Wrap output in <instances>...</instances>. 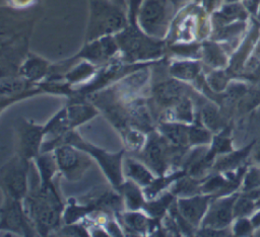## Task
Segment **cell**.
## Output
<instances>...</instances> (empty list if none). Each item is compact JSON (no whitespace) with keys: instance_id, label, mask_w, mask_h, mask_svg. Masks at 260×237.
I'll return each mask as SVG.
<instances>
[{"instance_id":"6da1fadb","label":"cell","mask_w":260,"mask_h":237,"mask_svg":"<svg viewBox=\"0 0 260 237\" xmlns=\"http://www.w3.org/2000/svg\"><path fill=\"white\" fill-rule=\"evenodd\" d=\"M120 0H89L90 15L86 42L120 32L127 26V17Z\"/></svg>"},{"instance_id":"7a4b0ae2","label":"cell","mask_w":260,"mask_h":237,"mask_svg":"<svg viewBox=\"0 0 260 237\" xmlns=\"http://www.w3.org/2000/svg\"><path fill=\"white\" fill-rule=\"evenodd\" d=\"M25 206L30 220L42 235L58 226L63 208L53 183L41 184L36 193L26 198Z\"/></svg>"},{"instance_id":"3957f363","label":"cell","mask_w":260,"mask_h":237,"mask_svg":"<svg viewBox=\"0 0 260 237\" xmlns=\"http://www.w3.org/2000/svg\"><path fill=\"white\" fill-rule=\"evenodd\" d=\"M115 37L123 58L128 62L157 59L164 53V43L146 34L136 24L126 26Z\"/></svg>"},{"instance_id":"277c9868","label":"cell","mask_w":260,"mask_h":237,"mask_svg":"<svg viewBox=\"0 0 260 237\" xmlns=\"http://www.w3.org/2000/svg\"><path fill=\"white\" fill-rule=\"evenodd\" d=\"M62 140L68 144H71L78 149L91 154L99 161L101 167L109 177L110 181L117 187H120L123 183L122 179V155L123 151L116 154L105 152L92 145H89L79 139L74 133H66L63 135Z\"/></svg>"},{"instance_id":"5b68a950","label":"cell","mask_w":260,"mask_h":237,"mask_svg":"<svg viewBox=\"0 0 260 237\" xmlns=\"http://www.w3.org/2000/svg\"><path fill=\"white\" fill-rule=\"evenodd\" d=\"M169 1L170 0L142 1V5L138 11V21L141 29L146 34L156 38L165 34L170 16Z\"/></svg>"},{"instance_id":"8992f818","label":"cell","mask_w":260,"mask_h":237,"mask_svg":"<svg viewBox=\"0 0 260 237\" xmlns=\"http://www.w3.org/2000/svg\"><path fill=\"white\" fill-rule=\"evenodd\" d=\"M27 158L19 155L1 168V185L6 196L21 200L27 191Z\"/></svg>"},{"instance_id":"52a82bcc","label":"cell","mask_w":260,"mask_h":237,"mask_svg":"<svg viewBox=\"0 0 260 237\" xmlns=\"http://www.w3.org/2000/svg\"><path fill=\"white\" fill-rule=\"evenodd\" d=\"M0 223L1 230L15 232L26 236L34 234L19 200L6 196V200L1 208Z\"/></svg>"},{"instance_id":"ba28073f","label":"cell","mask_w":260,"mask_h":237,"mask_svg":"<svg viewBox=\"0 0 260 237\" xmlns=\"http://www.w3.org/2000/svg\"><path fill=\"white\" fill-rule=\"evenodd\" d=\"M55 155L58 168L70 180L78 178L89 165L88 159L74 149L71 144L58 147Z\"/></svg>"},{"instance_id":"9c48e42d","label":"cell","mask_w":260,"mask_h":237,"mask_svg":"<svg viewBox=\"0 0 260 237\" xmlns=\"http://www.w3.org/2000/svg\"><path fill=\"white\" fill-rule=\"evenodd\" d=\"M168 142L169 141L165 137L152 134L149 137L142 154L146 164L159 175L164 173L169 162H171V158L173 157V151L171 150Z\"/></svg>"},{"instance_id":"30bf717a","label":"cell","mask_w":260,"mask_h":237,"mask_svg":"<svg viewBox=\"0 0 260 237\" xmlns=\"http://www.w3.org/2000/svg\"><path fill=\"white\" fill-rule=\"evenodd\" d=\"M236 200L237 194L214 201L203 218V227L213 229L226 227L234 218V204Z\"/></svg>"},{"instance_id":"8fae6325","label":"cell","mask_w":260,"mask_h":237,"mask_svg":"<svg viewBox=\"0 0 260 237\" xmlns=\"http://www.w3.org/2000/svg\"><path fill=\"white\" fill-rule=\"evenodd\" d=\"M119 50L115 36L105 35L86 45L73 59H86L93 63H102L111 59Z\"/></svg>"},{"instance_id":"7c38bea8","label":"cell","mask_w":260,"mask_h":237,"mask_svg":"<svg viewBox=\"0 0 260 237\" xmlns=\"http://www.w3.org/2000/svg\"><path fill=\"white\" fill-rule=\"evenodd\" d=\"M44 134L43 127L23 122L19 128V155L27 159L37 156Z\"/></svg>"},{"instance_id":"4fadbf2b","label":"cell","mask_w":260,"mask_h":237,"mask_svg":"<svg viewBox=\"0 0 260 237\" xmlns=\"http://www.w3.org/2000/svg\"><path fill=\"white\" fill-rule=\"evenodd\" d=\"M185 86L177 80H166L156 84L153 88V98L162 107L175 106L185 97Z\"/></svg>"},{"instance_id":"5bb4252c","label":"cell","mask_w":260,"mask_h":237,"mask_svg":"<svg viewBox=\"0 0 260 237\" xmlns=\"http://www.w3.org/2000/svg\"><path fill=\"white\" fill-rule=\"evenodd\" d=\"M209 200V195L179 199L178 210L192 226H197L207 211Z\"/></svg>"},{"instance_id":"9a60e30c","label":"cell","mask_w":260,"mask_h":237,"mask_svg":"<svg viewBox=\"0 0 260 237\" xmlns=\"http://www.w3.org/2000/svg\"><path fill=\"white\" fill-rule=\"evenodd\" d=\"M19 71L20 75L28 81H37L49 72V64L40 57L29 55Z\"/></svg>"},{"instance_id":"2e32d148","label":"cell","mask_w":260,"mask_h":237,"mask_svg":"<svg viewBox=\"0 0 260 237\" xmlns=\"http://www.w3.org/2000/svg\"><path fill=\"white\" fill-rule=\"evenodd\" d=\"M159 131L162 136L172 144L182 147L189 143V127L181 124H161Z\"/></svg>"},{"instance_id":"e0dca14e","label":"cell","mask_w":260,"mask_h":237,"mask_svg":"<svg viewBox=\"0 0 260 237\" xmlns=\"http://www.w3.org/2000/svg\"><path fill=\"white\" fill-rule=\"evenodd\" d=\"M125 172L140 185L147 186L153 180L151 173L143 165L130 158L125 161Z\"/></svg>"},{"instance_id":"ac0fdd59","label":"cell","mask_w":260,"mask_h":237,"mask_svg":"<svg viewBox=\"0 0 260 237\" xmlns=\"http://www.w3.org/2000/svg\"><path fill=\"white\" fill-rule=\"evenodd\" d=\"M96 114L94 108L88 104L74 103L67 107V115L70 128L78 126Z\"/></svg>"},{"instance_id":"d6986e66","label":"cell","mask_w":260,"mask_h":237,"mask_svg":"<svg viewBox=\"0 0 260 237\" xmlns=\"http://www.w3.org/2000/svg\"><path fill=\"white\" fill-rule=\"evenodd\" d=\"M200 67L197 62L180 61L175 62L170 66V73L181 80H192L199 73Z\"/></svg>"},{"instance_id":"ffe728a7","label":"cell","mask_w":260,"mask_h":237,"mask_svg":"<svg viewBox=\"0 0 260 237\" xmlns=\"http://www.w3.org/2000/svg\"><path fill=\"white\" fill-rule=\"evenodd\" d=\"M129 122L135 127L143 131H149L152 129L151 118L147 111V108L142 103H136L128 111Z\"/></svg>"},{"instance_id":"44dd1931","label":"cell","mask_w":260,"mask_h":237,"mask_svg":"<svg viewBox=\"0 0 260 237\" xmlns=\"http://www.w3.org/2000/svg\"><path fill=\"white\" fill-rule=\"evenodd\" d=\"M120 188L122 189V192L125 196V200L129 209L137 210L142 206H144L143 196L138 186L134 182L127 181L125 183H122Z\"/></svg>"},{"instance_id":"7402d4cb","label":"cell","mask_w":260,"mask_h":237,"mask_svg":"<svg viewBox=\"0 0 260 237\" xmlns=\"http://www.w3.org/2000/svg\"><path fill=\"white\" fill-rule=\"evenodd\" d=\"M70 128L68 115H67V108L62 109L58 114H56L44 128L45 134L51 133L55 136L61 137L67 133V130Z\"/></svg>"},{"instance_id":"603a6c76","label":"cell","mask_w":260,"mask_h":237,"mask_svg":"<svg viewBox=\"0 0 260 237\" xmlns=\"http://www.w3.org/2000/svg\"><path fill=\"white\" fill-rule=\"evenodd\" d=\"M29 82L25 78L16 77H2L1 78V95H13L19 94L26 90Z\"/></svg>"},{"instance_id":"cb8c5ba5","label":"cell","mask_w":260,"mask_h":237,"mask_svg":"<svg viewBox=\"0 0 260 237\" xmlns=\"http://www.w3.org/2000/svg\"><path fill=\"white\" fill-rule=\"evenodd\" d=\"M38 165L40 169V174L42 178V184L43 185H48L51 184L52 177L55 173L57 162L56 158L54 159L51 155L49 154H44L42 156L38 157Z\"/></svg>"},{"instance_id":"d4e9b609","label":"cell","mask_w":260,"mask_h":237,"mask_svg":"<svg viewBox=\"0 0 260 237\" xmlns=\"http://www.w3.org/2000/svg\"><path fill=\"white\" fill-rule=\"evenodd\" d=\"M90 206L96 209H104L105 211H118L121 209L122 201L121 198L115 192L107 191L101 194L99 199H96L94 203H92Z\"/></svg>"},{"instance_id":"484cf974","label":"cell","mask_w":260,"mask_h":237,"mask_svg":"<svg viewBox=\"0 0 260 237\" xmlns=\"http://www.w3.org/2000/svg\"><path fill=\"white\" fill-rule=\"evenodd\" d=\"M123 221L128 229L134 232H145L149 227V222L140 213H128L123 216Z\"/></svg>"},{"instance_id":"4316f807","label":"cell","mask_w":260,"mask_h":237,"mask_svg":"<svg viewBox=\"0 0 260 237\" xmlns=\"http://www.w3.org/2000/svg\"><path fill=\"white\" fill-rule=\"evenodd\" d=\"M172 202H173V195L171 193H167L157 201L144 204L145 211L153 218H158L165 214L166 210L169 208Z\"/></svg>"},{"instance_id":"83f0119b","label":"cell","mask_w":260,"mask_h":237,"mask_svg":"<svg viewBox=\"0 0 260 237\" xmlns=\"http://www.w3.org/2000/svg\"><path fill=\"white\" fill-rule=\"evenodd\" d=\"M255 208H256V202L252 198L245 194L244 196L236 200L234 204V217L236 218L246 217L250 215Z\"/></svg>"},{"instance_id":"f1b7e54d","label":"cell","mask_w":260,"mask_h":237,"mask_svg":"<svg viewBox=\"0 0 260 237\" xmlns=\"http://www.w3.org/2000/svg\"><path fill=\"white\" fill-rule=\"evenodd\" d=\"M175 112L176 116L180 121L184 122H192L193 121V109L192 103L187 96L183 97L176 105H175Z\"/></svg>"},{"instance_id":"f546056e","label":"cell","mask_w":260,"mask_h":237,"mask_svg":"<svg viewBox=\"0 0 260 237\" xmlns=\"http://www.w3.org/2000/svg\"><path fill=\"white\" fill-rule=\"evenodd\" d=\"M210 140V134L201 125L196 124L193 127H189V143L201 144L207 143Z\"/></svg>"},{"instance_id":"4dcf8cb0","label":"cell","mask_w":260,"mask_h":237,"mask_svg":"<svg viewBox=\"0 0 260 237\" xmlns=\"http://www.w3.org/2000/svg\"><path fill=\"white\" fill-rule=\"evenodd\" d=\"M93 73V67L88 63H82L77 66L74 70L66 75V78L70 82H78L90 76Z\"/></svg>"},{"instance_id":"1f68e13d","label":"cell","mask_w":260,"mask_h":237,"mask_svg":"<svg viewBox=\"0 0 260 237\" xmlns=\"http://www.w3.org/2000/svg\"><path fill=\"white\" fill-rule=\"evenodd\" d=\"M182 176V172L180 173H176L173 175H170L168 177H161L158 178L156 180H152V182L150 184L147 185L146 189H145V193L147 194V196L152 198L153 195H155L161 188H164L166 185H168L172 180L176 179L177 177H181Z\"/></svg>"},{"instance_id":"d6a6232c","label":"cell","mask_w":260,"mask_h":237,"mask_svg":"<svg viewBox=\"0 0 260 237\" xmlns=\"http://www.w3.org/2000/svg\"><path fill=\"white\" fill-rule=\"evenodd\" d=\"M247 152H249V150L245 149L241 152H237V153H234V154H231L226 157H223L222 159L218 160L215 167L219 170H226V169H230L234 166H236L247 154Z\"/></svg>"},{"instance_id":"836d02e7","label":"cell","mask_w":260,"mask_h":237,"mask_svg":"<svg viewBox=\"0 0 260 237\" xmlns=\"http://www.w3.org/2000/svg\"><path fill=\"white\" fill-rule=\"evenodd\" d=\"M198 191V186L196 181L190 178H184L177 182L174 193L181 195H192Z\"/></svg>"},{"instance_id":"e575fe53","label":"cell","mask_w":260,"mask_h":237,"mask_svg":"<svg viewBox=\"0 0 260 237\" xmlns=\"http://www.w3.org/2000/svg\"><path fill=\"white\" fill-rule=\"evenodd\" d=\"M94 208L92 206L88 207H79V206H69L65 212L64 219L67 224H71L75 222L78 218L82 217L86 213L92 211Z\"/></svg>"},{"instance_id":"d590c367","label":"cell","mask_w":260,"mask_h":237,"mask_svg":"<svg viewBox=\"0 0 260 237\" xmlns=\"http://www.w3.org/2000/svg\"><path fill=\"white\" fill-rule=\"evenodd\" d=\"M253 229H254V226H253L252 222L247 220L245 217L238 218L237 222L235 223V225L233 227V231L236 236L251 235V232L253 231Z\"/></svg>"},{"instance_id":"8d00e7d4","label":"cell","mask_w":260,"mask_h":237,"mask_svg":"<svg viewBox=\"0 0 260 237\" xmlns=\"http://www.w3.org/2000/svg\"><path fill=\"white\" fill-rule=\"evenodd\" d=\"M260 186V170L252 168L245 177L244 180V189L245 191H249Z\"/></svg>"},{"instance_id":"74e56055","label":"cell","mask_w":260,"mask_h":237,"mask_svg":"<svg viewBox=\"0 0 260 237\" xmlns=\"http://www.w3.org/2000/svg\"><path fill=\"white\" fill-rule=\"evenodd\" d=\"M202 116H203L202 118H203L205 125H207L209 128H211V129L217 128L218 123H219V117H218L217 112L214 107H212L211 105H208L207 107H205L203 110Z\"/></svg>"},{"instance_id":"f35d334b","label":"cell","mask_w":260,"mask_h":237,"mask_svg":"<svg viewBox=\"0 0 260 237\" xmlns=\"http://www.w3.org/2000/svg\"><path fill=\"white\" fill-rule=\"evenodd\" d=\"M204 59L206 60L207 63L213 64V65H218L220 62V54L219 51L211 45H205L204 46Z\"/></svg>"},{"instance_id":"ab89813d","label":"cell","mask_w":260,"mask_h":237,"mask_svg":"<svg viewBox=\"0 0 260 237\" xmlns=\"http://www.w3.org/2000/svg\"><path fill=\"white\" fill-rule=\"evenodd\" d=\"M125 140H126V143L129 145V147L139 148L144 141V137L137 131L129 130L125 132Z\"/></svg>"},{"instance_id":"60d3db41","label":"cell","mask_w":260,"mask_h":237,"mask_svg":"<svg viewBox=\"0 0 260 237\" xmlns=\"http://www.w3.org/2000/svg\"><path fill=\"white\" fill-rule=\"evenodd\" d=\"M62 235H69V236H87L86 231L78 225H69L64 227L62 230Z\"/></svg>"},{"instance_id":"b9f144b4","label":"cell","mask_w":260,"mask_h":237,"mask_svg":"<svg viewBox=\"0 0 260 237\" xmlns=\"http://www.w3.org/2000/svg\"><path fill=\"white\" fill-rule=\"evenodd\" d=\"M251 222H252V224H253L254 228H258V227H260V211L252 217Z\"/></svg>"},{"instance_id":"7bdbcfd3","label":"cell","mask_w":260,"mask_h":237,"mask_svg":"<svg viewBox=\"0 0 260 237\" xmlns=\"http://www.w3.org/2000/svg\"><path fill=\"white\" fill-rule=\"evenodd\" d=\"M171 2H173L174 4H178L179 2H182V1H185V0H170Z\"/></svg>"},{"instance_id":"ee69618b","label":"cell","mask_w":260,"mask_h":237,"mask_svg":"<svg viewBox=\"0 0 260 237\" xmlns=\"http://www.w3.org/2000/svg\"><path fill=\"white\" fill-rule=\"evenodd\" d=\"M255 202H256V208H260V198Z\"/></svg>"}]
</instances>
